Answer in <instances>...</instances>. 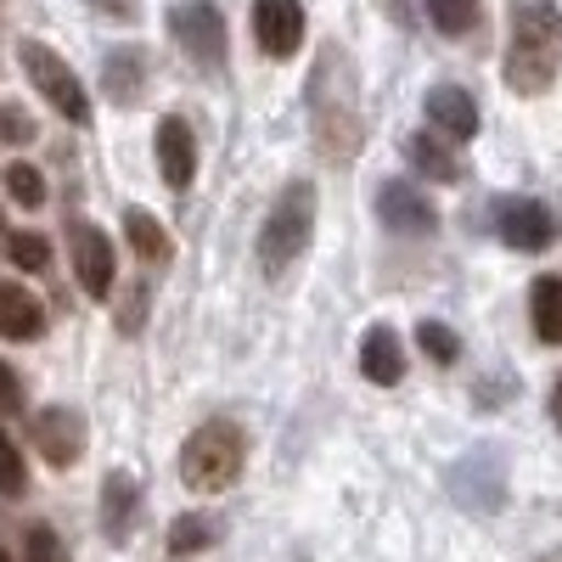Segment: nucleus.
Instances as JSON below:
<instances>
[{
    "mask_svg": "<svg viewBox=\"0 0 562 562\" xmlns=\"http://www.w3.org/2000/svg\"><path fill=\"white\" fill-rule=\"evenodd\" d=\"M18 57H23V68H29L34 90H40V97L52 102L68 124H90V97H85V85H79V74L52 52V45L23 40V45H18Z\"/></svg>",
    "mask_w": 562,
    "mask_h": 562,
    "instance_id": "nucleus-5",
    "label": "nucleus"
},
{
    "mask_svg": "<svg viewBox=\"0 0 562 562\" xmlns=\"http://www.w3.org/2000/svg\"><path fill=\"white\" fill-rule=\"evenodd\" d=\"M506 85L518 97H540L562 68V12L557 0H506Z\"/></svg>",
    "mask_w": 562,
    "mask_h": 562,
    "instance_id": "nucleus-2",
    "label": "nucleus"
},
{
    "mask_svg": "<svg viewBox=\"0 0 562 562\" xmlns=\"http://www.w3.org/2000/svg\"><path fill=\"white\" fill-rule=\"evenodd\" d=\"M68 254H74V276L90 299H108L113 293V248L108 237L90 220H68Z\"/></svg>",
    "mask_w": 562,
    "mask_h": 562,
    "instance_id": "nucleus-8",
    "label": "nucleus"
},
{
    "mask_svg": "<svg viewBox=\"0 0 562 562\" xmlns=\"http://www.w3.org/2000/svg\"><path fill=\"white\" fill-rule=\"evenodd\" d=\"M0 140H7V147H29V140H34V119L7 102V108H0Z\"/></svg>",
    "mask_w": 562,
    "mask_h": 562,
    "instance_id": "nucleus-28",
    "label": "nucleus"
},
{
    "mask_svg": "<svg viewBox=\"0 0 562 562\" xmlns=\"http://www.w3.org/2000/svg\"><path fill=\"white\" fill-rule=\"evenodd\" d=\"M34 445H40V456L52 461V467H74L85 456V416L68 411V405L40 411L34 416Z\"/></svg>",
    "mask_w": 562,
    "mask_h": 562,
    "instance_id": "nucleus-10",
    "label": "nucleus"
},
{
    "mask_svg": "<svg viewBox=\"0 0 562 562\" xmlns=\"http://www.w3.org/2000/svg\"><path fill=\"white\" fill-rule=\"evenodd\" d=\"M546 562H562V551H551V557H546Z\"/></svg>",
    "mask_w": 562,
    "mask_h": 562,
    "instance_id": "nucleus-33",
    "label": "nucleus"
},
{
    "mask_svg": "<svg viewBox=\"0 0 562 562\" xmlns=\"http://www.w3.org/2000/svg\"><path fill=\"white\" fill-rule=\"evenodd\" d=\"M135 506H140V484H135L130 473H113L108 490H102V524H108V540H124V535H130Z\"/></svg>",
    "mask_w": 562,
    "mask_h": 562,
    "instance_id": "nucleus-17",
    "label": "nucleus"
},
{
    "mask_svg": "<svg viewBox=\"0 0 562 562\" xmlns=\"http://www.w3.org/2000/svg\"><path fill=\"white\" fill-rule=\"evenodd\" d=\"M18 405H23V383L12 366H0V411H18Z\"/></svg>",
    "mask_w": 562,
    "mask_h": 562,
    "instance_id": "nucleus-30",
    "label": "nucleus"
},
{
    "mask_svg": "<svg viewBox=\"0 0 562 562\" xmlns=\"http://www.w3.org/2000/svg\"><path fill=\"white\" fill-rule=\"evenodd\" d=\"M23 562H68V546H63L52 529H29V540H23Z\"/></svg>",
    "mask_w": 562,
    "mask_h": 562,
    "instance_id": "nucleus-27",
    "label": "nucleus"
},
{
    "mask_svg": "<svg viewBox=\"0 0 562 562\" xmlns=\"http://www.w3.org/2000/svg\"><path fill=\"white\" fill-rule=\"evenodd\" d=\"M169 29H175V40L186 45V57H192L198 68H220L225 63V18L209 7V0H186V7H175Z\"/></svg>",
    "mask_w": 562,
    "mask_h": 562,
    "instance_id": "nucleus-6",
    "label": "nucleus"
},
{
    "mask_svg": "<svg viewBox=\"0 0 562 562\" xmlns=\"http://www.w3.org/2000/svg\"><path fill=\"white\" fill-rule=\"evenodd\" d=\"M124 237H130V248L147 259V265H164V259H169V237H164V225H158L153 214L130 209V214H124Z\"/></svg>",
    "mask_w": 562,
    "mask_h": 562,
    "instance_id": "nucleus-19",
    "label": "nucleus"
},
{
    "mask_svg": "<svg viewBox=\"0 0 562 562\" xmlns=\"http://www.w3.org/2000/svg\"><path fill=\"white\" fill-rule=\"evenodd\" d=\"M378 214H383V225H394V231H416V237H428V231L439 225L434 203L422 198L411 180H389V186H383V192H378Z\"/></svg>",
    "mask_w": 562,
    "mask_h": 562,
    "instance_id": "nucleus-11",
    "label": "nucleus"
},
{
    "mask_svg": "<svg viewBox=\"0 0 562 562\" xmlns=\"http://www.w3.org/2000/svg\"><path fill=\"white\" fill-rule=\"evenodd\" d=\"M551 416H557V428H562V383L551 389Z\"/></svg>",
    "mask_w": 562,
    "mask_h": 562,
    "instance_id": "nucleus-32",
    "label": "nucleus"
},
{
    "mask_svg": "<svg viewBox=\"0 0 562 562\" xmlns=\"http://www.w3.org/2000/svg\"><path fill=\"white\" fill-rule=\"evenodd\" d=\"M254 40L265 57H293L304 45V7L299 0H254Z\"/></svg>",
    "mask_w": 562,
    "mask_h": 562,
    "instance_id": "nucleus-9",
    "label": "nucleus"
},
{
    "mask_svg": "<svg viewBox=\"0 0 562 562\" xmlns=\"http://www.w3.org/2000/svg\"><path fill=\"white\" fill-rule=\"evenodd\" d=\"M495 231H501L506 248L540 254L557 237V214L546 203H535V198H506V203H495Z\"/></svg>",
    "mask_w": 562,
    "mask_h": 562,
    "instance_id": "nucleus-7",
    "label": "nucleus"
},
{
    "mask_svg": "<svg viewBox=\"0 0 562 562\" xmlns=\"http://www.w3.org/2000/svg\"><path fill=\"white\" fill-rule=\"evenodd\" d=\"M90 12H102V18H113V23H135L140 18V0H85Z\"/></svg>",
    "mask_w": 562,
    "mask_h": 562,
    "instance_id": "nucleus-29",
    "label": "nucleus"
},
{
    "mask_svg": "<svg viewBox=\"0 0 562 562\" xmlns=\"http://www.w3.org/2000/svg\"><path fill=\"white\" fill-rule=\"evenodd\" d=\"M0 333L18 338V344H34V338L45 333V310H40V299L23 293V288H0Z\"/></svg>",
    "mask_w": 562,
    "mask_h": 562,
    "instance_id": "nucleus-16",
    "label": "nucleus"
},
{
    "mask_svg": "<svg viewBox=\"0 0 562 562\" xmlns=\"http://www.w3.org/2000/svg\"><path fill=\"white\" fill-rule=\"evenodd\" d=\"M360 371L378 389H394L400 378H405V349H400V338L389 333V326H371L366 333V344H360Z\"/></svg>",
    "mask_w": 562,
    "mask_h": 562,
    "instance_id": "nucleus-15",
    "label": "nucleus"
},
{
    "mask_svg": "<svg viewBox=\"0 0 562 562\" xmlns=\"http://www.w3.org/2000/svg\"><path fill=\"white\" fill-rule=\"evenodd\" d=\"M529 315H535V338L540 344H562V276H540L535 281Z\"/></svg>",
    "mask_w": 562,
    "mask_h": 562,
    "instance_id": "nucleus-18",
    "label": "nucleus"
},
{
    "mask_svg": "<svg viewBox=\"0 0 562 562\" xmlns=\"http://www.w3.org/2000/svg\"><path fill=\"white\" fill-rule=\"evenodd\" d=\"M416 344H422V355L439 360V366H450V360L461 355V344H456V333H450L445 321H422V326H416Z\"/></svg>",
    "mask_w": 562,
    "mask_h": 562,
    "instance_id": "nucleus-23",
    "label": "nucleus"
},
{
    "mask_svg": "<svg viewBox=\"0 0 562 562\" xmlns=\"http://www.w3.org/2000/svg\"><path fill=\"white\" fill-rule=\"evenodd\" d=\"M428 18H434L439 34L461 40V34H473V29H479L484 7H479V0H428Z\"/></svg>",
    "mask_w": 562,
    "mask_h": 562,
    "instance_id": "nucleus-20",
    "label": "nucleus"
},
{
    "mask_svg": "<svg viewBox=\"0 0 562 562\" xmlns=\"http://www.w3.org/2000/svg\"><path fill=\"white\" fill-rule=\"evenodd\" d=\"M0 562H7V551H0Z\"/></svg>",
    "mask_w": 562,
    "mask_h": 562,
    "instance_id": "nucleus-34",
    "label": "nucleus"
},
{
    "mask_svg": "<svg viewBox=\"0 0 562 562\" xmlns=\"http://www.w3.org/2000/svg\"><path fill=\"white\" fill-rule=\"evenodd\" d=\"M102 90L119 108L140 102V90H147V52H140V45H113L108 63H102Z\"/></svg>",
    "mask_w": 562,
    "mask_h": 562,
    "instance_id": "nucleus-14",
    "label": "nucleus"
},
{
    "mask_svg": "<svg viewBox=\"0 0 562 562\" xmlns=\"http://www.w3.org/2000/svg\"><path fill=\"white\" fill-rule=\"evenodd\" d=\"M310 231H315V192H310V180H293L288 192L276 198V209L265 214V231H259V265H265V276L293 270L299 254L310 248Z\"/></svg>",
    "mask_w": 562,
    "mask_h": 562,
    "instance_id": "nucleus-3",
    "label": "nucleus"
},
{
    "mask_svg": "<svg viewBox=\"0 0 562 562\" xmlns=\"http://www.w3.org/2000/svg\"><path fill=\"white\" fill-rule=\"evenodd\" d=\"M158 169H164V180L175 186V192L192 186V175H198V140H192V130H186V119H164L158 124Z\"/></svg>",
    "mask_w": 562,
    "mask_h": 562,
    "instance_id": "nucleus-13",
    "label": "nucleus"
},
{
    "mask_svg": "<svg viewBox=\"0 0 562 562\" xmlns=\"http://www.w3.org/2000/svg\"><path fill=\"white\" fill-rule=\"evenodd\" d=\"M45 254H52V243H45L40 231H12L7 237V259L18 270H45Z\"/></svg>",
    "mask_w": 562,
    "mask_h": 562,
    "instance_id": "nucleus-24",
    "label": "nucleus"
},
{
    "mask_svg": "<svg viewBox=\"0 0 562 562\" xmlns=\"http://www.w3.org/2000/svg\"><path fill=\"white\" fill-rule=\"evenodd\" d=\"M23 456H18V445L7 439V428H0V495H23Z\"/></svg>",
    "mask_w": 562,
    "mask_h": 562,
    "instance_id": "nucleus-26",
    "label": "nucleus"
},
{
    "mask_svg": "<svg viewBox=\"0 0 562 562\" xmlns=\"http://www.w3.org/2000/svg\"><path fill=\"white\" fill-rule=\"evenodd\" d=\"M405 153H411V164L428 175V180H461V164L439 147L434 135H411V147H405Z\"/></svg>",
    "mask_w": 562,
    "mask_h": 562,
    "instance_id": "nucleus-21",
    "label": "nucleus"
},
{
    "mask_svg": "<svg viewBox=\"0 0 562 562\" xmlns=\"http://www.w3.org/2000/svg\"><path fill=\"white\" fill-rule=\"evenodd\" d=\"M428 119H434V130L450 135V140H473V135H479V102L467 97L461 85H434V90H428Z\"/></svg>",
    "mask_w": 562,
    "mask_h": 562,
    "instance_id": "nucleus-12",
    "label": "nucleus"
},
{
    "mask_svg": "<svg viewBox=\"0 0 562 562\" xmlns=\"http://www.w3.org/2000/svg\"><path fill=\"white\" fill-rule=\"evenodd\" d=\"M243 456H248V445H243V434L231 428V422H203V428L186 439V450H180V473H186L192 490L214 495V490H225L231 479L243 473Z\"/></svg>",
    "mask_w": 562,
    "mask_h": 562,
    "instance_id": "nucleus-4",
    "label": "nucleus"
},
{
    "mask_svg": "<svg viewBox=\"0 0 562 562\" xmlns=\"http://www.w3.org/2000/svg\"><path fill=\"white\" fill-rule=\"evenodd\" d=\"M378 7H383L394 23H411V0H378Z\"/></svg>",
    "mask_w": 562,
    "mask_h": 562,
    "instance_id": "nucleus-31",
    "label": "nucleus"
},
{
    "mask_svg": "<svg viewBox=\"0 0 562 562\" xmlns=\"http://www.w3.org/2000/svg\"><path fill=\"white\" fill-rule=\"evenodd\" d=\"M7 198L18 209H40L45 203V175L34 164H7Z\"/></svg>",
    "mask_w": 562,
    "mask_h": 562,
    "instance_id": "nucleus-22",
    "label": "nucleus"
},
{
    "mask_svg": "<svg viewBox=\"0 0 562 562\" xmlns=\"http://www.w3.org/2000/svg\"><path fill=\"white\" fill-rule=\"evenodd\" d=\"M310 124L326 164H349L366 140V108H360V74L344 45H321V63L310 74Z\"/></svg>",
    "mask_w": 562,
    "mask_h": 562,
    "instance_id": "nucleus-1",
    "label": "nucleus"
},
{
    "mask_svg": "<svg viewBox=\"0 0 562 562\" xmlns=\"http://www.w3.org/2000/svg\"><path fill=\"white\" fill-rule=\"evenodd\" d=\"M214 540V524L209 518H180L175 529H169V557H186V551H203Z\"/></svg>",
    "mask_w": 562,
    "mask_h": 562,
    "instance_id": "nucleus-25",
    "label": "nucleus"
}]
</instances>
